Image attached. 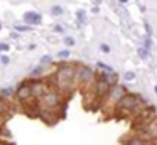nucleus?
I'll use <instances>...</instances> for the list:
<instances>
[{"mask_svg":"<svg viewBox=\"0 0 157 145\" xmlns=\"http://www.w3.org/2000/svg\"><path fill=\"white\" fill-rule=\"evenodd\" d=\"M76 79V67L73 64H61L56 73V81L61 91H68Z\"/></svg>","mask_w":157,"mask_h":145,"instance_id":"nucleus-1","label":"nucleus"},{"mask_svg":"<svg viewBox=\"0 0 157 145\" xmlns=\"http://www.w3.org/2000/svg\"><path fill=\"white\" fill-rule=\"evenodd\" d=\"M140 105H144V100L139 96V94L127 93L125 96L120 100V103L115 106L113 111H118V113H122V115H127V113H130V111H135Z\"/></svg>","mask_w":157,"mask_h":145,"instance_id":"nucleus-2","label":"nucleus"},{"mask_svg":"<svg viewBox=\"0 0 157 145\" xmlns=\"http://www.w3.org/2000/svg\"><path fill=\"white\" fill-rule=\"evenodd\" d=\"M127 93H128V91H127V88L123 86V84H117V86H113L112 90L108 91L106 98H105V106H108L110 110L113 111L115 106L120 103V100H122Z\"/></svg>","mask_w":157,"mask_h":145,"instance_id":"nucleus-3","label":"nucleus"},{"mask_svg":"<svg viewBox=\"0 0 157 145\" xmlns=\"http://www.w3.org/2000/svg\"><path fill=\"white\" fill-rule=\"evenodd\" d=\"M61 100L63 98L58 91H48L42 98H39V103H41V106L46 108V110H54V108H58L59 105H61Z\"/></svg>","mask_w":157,"mask_h":145,"instance_id":"nucleus-4","label":"nucleus"},{"mask_svg":"<svg viewBox=\"0 0 157 145\" xmlns=\"http://www.w3.org/2000/svg\"><path fill=\"white\" fill-rule=\"evenodd\" d=\"M76 81L79 84H90L95 83V73L88 66H78L76 67Z\"/></svg>","mask_w":157,"mask_h":145,"instance_id":"nucleus-5","label":"nucleus"},{"mask_svg":"<svg viewBox=\"0 0 157 145\" xmlns=\"http://www.w3.org/2000/svg\"><path fill=\"white\" fill-rule=\"evenodd\" d=\"M17 96L21 98L22 101L32 98V88H31V84H22V86L19 88V91H17Z\"/></svg>","mask_w":157,"mask_h":145,"instance_id":"nucleus-6","label":"nucleus"},{"mask_svg":"<svg viewBox=\"0 0 157 145\" xmlns=\"http://www.w3.org/2000/svg\"><path fill=\"white\" fill-rule=\"evenodd\" d=\"M31 88H32V96H34V98H42L46 93H48L44 83H34Z\"/></svg>","mask_w":157,"mask_h":145,"instance_id":"nucleus-7","label":"nucleus"},{"mask_svg":"<svg viewBox=\"0 0 157 145\" xmlns=\"http://www.w3.org/2000/svg\"><path fill=\"white\" fill-rule=\"evenodd\" d=\"M24 20L27 24H31V25H37V24H41V20H42V17L39 15L37 12H27L24 15Z\"/></svg>","mask_w":157,"mask_h":145,"instance_id":"nucleus-8","label":"nucleus"},{"mask_svg":"<svg viewBox=\"0 0 157 145\" xmlns=\"http://www.w3.org/2000/svg\"><path fill=\"white\" fill-rule=\"evenodd\" d=\"M101 78H103V79H105L106 81V83H108L110 84V86H117V84H118V83H117V81H118V76H117V73H110V74H101Z\"/></svg>","mask_w":157,"mask_h":145,"instance_id":"nucleus-9","label":"nucleus"},{"mask_svg":"<svg viewBox=\"0 0 157 145\" xmlns=\"http://www.w3.org/2000/svg\"><path fill=\"white\" fill-rule=\"evenodd\" d=\"M123 145H147V142L142 137H132V138L123 142Z\"/></svg>","mask_w":157,"mask_h":145,"instance_id":"nucleus-10","label":"nucleus"},{"mask_svg":"<svg viewBox=\"0 0 157 145\" xmlns=\"http://www.w3.org/2000/svg\"><path fill=\"white\" fill-rule=\"evenodd\" d=\"M98 69L100 71H105V73H101V74H110V73H115V71L112 69L110 66H106V64H103V63H98Z\"/></svg>","mask_w":157,"mask_h":145,"instance_id":"nucleus-11","label":"nucleus"},{"mask_svg":"<svg viewBox=\"0 0 157 145\" xmlns=\"http://www.w3.org/2000/svg\"><path fill=\"white\" fill-rule=\"evenodd\" d=\"M64 44H66L68 47L75 46V39H73V37H66V39H64Z\"/></svg>","mask_w":157,"mask_h":145,"instance_id":"nucleus-12","label":"nucleus"},{"mask_svg":"<svg viewBox=\"0 0 157 145\" xmlns=\"http://www.w3.org/2000/svg\"><path fill=\"white\" fill-rule=\"evenodd\" d=\"M58 57H61V59H66V57H69V51H59Z\"/></svg>","mask_w":157,"mask_h":145,"instance_id":"nucleus-13","label":"nucleus"},{"mask_svg":"<svg viewBox=\"0 0 157 145\" xmlns=\"http://www.w3.org/2000/svg\"><path fill=\"white\" fill-rule=\"evenodd\" d=\"M100 49H101L103 52H110V46H108V44H101V46H100Z\"/></svg>","mask_w":157,"mask_h":145,"instance_id":"nucleus-14","label":"nucleus"},{"mask_svg":"<svg viewBox=\"0 0 157 145\" xmlns=\"http://www.w3.org/2000/svg\"><path fill=\"white\" fill-rule=\"evenodd\" d=\"M133 78H135V74H133V73H127V74H125V79H127V81L133 79Z\"/></svg>","mask_w":157,"mask_h":145,"instance_id":"nucleus-15","label":"nucleus"},{"mask_svg":"<svg viewBox=\"0 0 157 145\" xmlns=\"http://www.w3.org/2000/svg\"><path fill=\"white\" fill-rule=\"evenodd\" d=\"M0 59H2V64H9V61H10V59H9L7 56H2V57H0Z\"/></svg>","mask_w":157,"mask_h":145,"instance_id":"nucleus-16","label":"nucleus"},{"mask_svg":"<svg viewBox=\"0 0 157 145\" xmlns=\"http://www.w3.org/2000/svg\"><path fill=\"white\" fill-rule=\"evenodd\" d=\"M139 54H140L142 57H147V51H145V49H139Z\"/></svg>","mask_w":157,"mask_h":145,"instance_id":"nucleus-17","label":"nucleus"},{"mask_svg":"<svg viewBox=\"0 0 157 145\" xmlns=\"http://www.w3.org/2000/svg\"><path fill=\"white\" fill-rule=\"evenodd\" d=\"M0 51H9V44H0Z\"/></svg>","mask_w":157,"mask_h":145,"instance_id":"nucleus-18","label":"nucleus"},{"mask_svg":"<svg viewBox=\"0 0 157 145\" xmlns=\"http://www.w3.org/2000/svg\"><path fill=\"white\" fill-rule=\"evenodd\" d=\"M52 12H54V13H61L63 9H61V7H54V9H52Z\"/></svg>","mask_w":157,"mask_h":145,"instance_id":"nucleus-19","label":"nucleus"},{"mask_svg":"<svg viewBox=\"0 0 157 145\" xmlns=\"http://www.w3.org/2000/svg\"><path fill=\"white\" fill-rule=\"evenodd\" d=\"M118 2H120V3H127L128 0H118Z\"/></svg>","mask_w":157,"mask_h":145,"instance_id":"nucleus-20","label":"nucleus"},{"mask_svg":"<svg viewBox=\"0 0 157 145\" xmlns=\"http://www.w3.org/2000/svg\"><path fill=\"white\" fill-rule=\"evenodd\" d=\"M154 91H155V93H157V86H154Z\"/></svg>","mask_w":157,"mask_h":145,"instance_id":"nucleus-21","label":"nucleus"},{"mask_svg":"<svg viewBox=\"0 0 157 145\" xmlns=\"http://www.w3.org/2000/svg\"><path fill=\"white\" fill-rule=\"evenodd\" d=\"M147 145H157V143H152V142H150V143H147Z\"/></svg>","mask_w":157,"mask_h":145,"instance_id":"nucleus-22","label":"nucleus"},{"mask_svg":"<svg viewBox=\"0 0 157 145\" xmlns=\"http://www.w3.org/2000/svg\"><path fill=\"white\" fill-rule=\"evenodd\" d=\"M0 29H2V24H0Z\"/></svg>","mask_w":157,"mask_h":145,"instance_id":"nucleus-23","label":"nucleus"}]
</instances>
